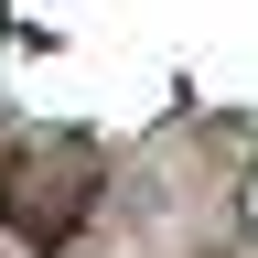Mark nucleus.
<instances>
[{
  "instance_id": "f257e3e1",
  "label": "nucleus",
  "mask_w": 258,
  "mask_h": 258,
  "mask_svg": "<svg viewBox=\"0 0 258 258\" xmlns=\"http://www.w3.org/2000/svg\"><path fill=\"white\" fill-rule=\"evenodd\" d=\"M97 194H108V151L86 140V129H32V140H11V161H0V226L54 258L76 247V226L97 215Z\"/></svg>"
}]
</instances>
